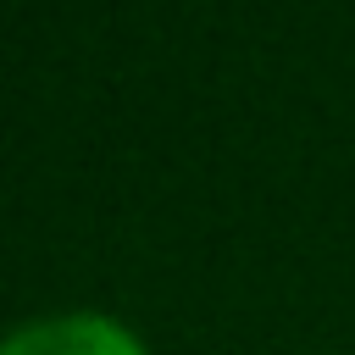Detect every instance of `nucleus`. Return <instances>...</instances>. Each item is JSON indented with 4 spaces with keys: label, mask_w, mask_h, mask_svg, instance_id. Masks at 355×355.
Instances as JSON below:
<instances>
[{
    "label": "nucleus",
    "mask_w": 355,
    "mask_h": 355,
    "mask_svg": "<svg viewBox=\"0 0 355 355\" xmlns=\"http://www.w3.org/2000/svg\"><path fill=\"white\" fill-rule=\"evenodd\" d=\"M0 355H150L133 322L111 311H44L0 333Z\"/></svg>",
    "instance_id": "obj_1"
}]
</instances>
